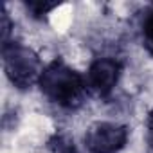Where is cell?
Wrapping results in <instances>:
<instances>
[{
  "label": "cell",
  "instance_id": "1",
  "mask_svg": "<svg viewBox=\"0 0 153 153\" xmlns=\"http://www.w3.org/2000/svg\"><path fill=\"white\" fill-rule=\"evenodd\" d=\"M38 87L52 105L65 110H78L85 103L88 92L85 76L61 58H56L43 67Z\"/></svg>",
  "mask_w": 153,
  "mask_h": 153
},
{
  "label": "cell",
  "instance_id": "2",
  "mask_svg": "<svg viewBox=\"0 0 153 153\" xmlns=\"http://www.w3.org/2000/svg\"><path fill=\"white\" fill-rule=\"evenodd\" d=\"M2 61L7 79L18 90H27L40 81L43 65L40 56L20 42H7L2 45Z\"/></svg>",
  "mask_w": 153,
  "mask_h": 153
},
{
  "label": "cell",
  "instance_id": "3",
  "mask_svg": "<svg viewBox=\"0 0 153 153\" xmlns=\"http://www.w3.org/2000/svg\"><path fill=\"white\" fill-rule=\"evenodd\" d=\"M128 128L119 123L97 121L88 126L85 133V146L88 153H119L128 142Z\"/></svg>",
  "mask_w": 153,
  "mask_h": 153
},
{
  "label": "cell",
  "instance_id": "4",
  "mask_svg": "<svg viewBox=\"0 0 153 153\" xmlns=\"http://www.w3.org/2000/svg\"><path fill=\"white\" fill-rule=\"evenodd\" d=\"M123 74V65L115 58H97L90 63L87 70L88 90L96 92L99 97H108L115 90Z\"/></svg>",
  "mask_w": 153,
  "mask_h": 153
},
{
  "label": "cell",
  "instance_id": "5",
  "mask_svg": "<svg viewBox=\"0 0 153 153\" xmlns=\"http://www.w3.org/2000/svg\"><path fill=\"white\" fill-rule=\"evenodd\" d=\"M47 148L52 151V153H78L76 149V144L70 137L63 135V133H56L49 139L47 142Z\"/></svg>",
  "mask_w": 153,
  "mask_h": 153
},
{
  "label": "cell",
  "instance_id": "6",
  "mask_svg": "<svg viewBox=\"0 0 153 153\" xmlns=\"http://www.w3.org/2000/svg\"><path fill=\"white\" fill-rule=\"evenodd\" d=\"M56 7H59V2H42V0H33V2H25V9L31 13L33 18L36 20H43L49 16L51 11H54Z\"/></svg>",
  "mask_w": 153,
  "mask_h": 153
},
{
  "label": "cell",
  "instance_id": "7",
  "mask_svg": "<svg viewBox=\"0 0 153 153\" xmlns=\"http://www.w3.org/2000/svg\"><path fill=\"white\" fill-rule=\"evenodd\" d=\"M142 45L148 51V54L153 56V9L146 15L142 22Z\"/></svg>",
  "mask_w": 153,
  "mask_h": 153
},
{
  "label": "cell",
  "instance_id": "8",
  "mask_svg": "<svg viewBox=\"0 0 153 153\" xmlns=\"http://www.w3.org/2000/svg\"><path fill=\"white\" fill-rule=\"evenodd\" d=\"M11 27H13L11 18H9V15H7V11H6V9H2V45H4V43H7V42H11V40H9Z\"/></svg>",
  "mask_w": 153,
  "mask_h": 153
},
{
  "label": "cell",
  "instance_id": "9",
  "mask_svg": "<svg viewBox=\"0 0 153 153\" xmlns=\"http://www.w3.org/2000/svg\"><path fill=\"white\" fill-rule=\"evenodd\" d=\"M146 142H148L149 151L153 153V110L146 117Z\"/></svg>",
  "mask_w": 153,
  "mask_h": 153
}]
</instances>
